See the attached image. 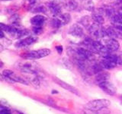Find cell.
<instances>
[{"label": "cell", "mask_w": 122, "mask_h": 114, "mask_svg": "<svg viewBox=\"0 0 122 114\" xmlns=\"http://www.w3.org/2000/svg\"><path fill=\"white\" fill-rule=\"evenodd\" d=\"M32 31L34 32V34L36 35H39L42 32H43V29H42L41 27H37V26H34L32 28Z\"/></svg>", "instance_id": "25"}, {"label": "cell", "mask_w": 122, "mask_h": 114, "mask_svg": "<svg viewBox=\"0 0 122 114\" xmlns=\"http://www.w3.org/2000/svg\"><path fill=\"white\" fill-rule=\"evenodd\" d=\"M80 22H81L82 24H83L85 27H86V28H89V27L92 24V23H91V18H89V16H84L81 19Z\"/></svg>", "instance_id": "22"}, {"label": "cell", "mask_w": 122, "mask_h": 114, "mask_svg": "<svg viewBox=\"0 0 122 114\" xmlns=\"http://www.w3.org/2000/svg\"><path fill=\"white\" fill-rule=\"evenodd\" d=\"M26 76V81L28 82H30V84L36 88H39L40 87V81L37 78V75L35 74H27Z\"/></svg>", "instance_id": "15"}, {"label": "cell", "mask_w": 122, "mask_h": 114, "mask_svg": "<svg viewBox=\"0 0 122 114\" xmlns=\"http://www.w3.org/2000/svg\"><path fill=\"white\" fill-rule=\"evenodd\" d=\"M88 30L91 35L95 38H105V37H108L106 30L103 28L100 24H98L95 22L88 28Z\"/></svg>", "instance_id": "4"}, {"label": "cell", "mask_w": 122, "mask_h": 114, "mask_svg": "<svg viewBox=\"0 0 122 114\" xmlns=\"http://www.w3.org/2000/svg\"><path fill=\"white\" fill-rule=\"evenodd\" d=\"M12 114H23L21 112H18V111H14V113Z\"/></svg>", "instance_id": "30"}, {"label": "cell", "mask_w": 122, "mask_h": 114, "mask_svg": "<svg viewBox=\"0 0 122 114\" xmlns=\"http://www.w3.org/2000/svg\"><path fill=\"white\" fill-rule=\"evenodd\" d=\"M117 65H122V53L117 56Z\"/></svg>", "instance_id": "28"}, {"label": "cell", "mask_w": 122, "mask_h": 114, "mask_svg": "<svg viewBox=\"0 0 122 114\" xmlns=\"http://www.w3.org/2000/svg\"><path fill=\"white\" fill-rule=\"evenodd\" d=\"M118 1H121V2H122V0H118Z\"/></svg>", "instance_id": "32"}, {"label": "cell", "mask_w": 122, "mask_h": 114, "mask_svg": "<svg viewBox=\"0 0 122 114\" xmlns=\"http://www.w3.org/2000/svg\"><path fill=\"white\" fill-rule=\"evenodd\" d=\"M84 7H85V9L86 10L89 11H94V9H95V5L92 0H88V1H86L85 2Z\"/></svg>", "instance_id": "21"}, {"label": "cell", "mask_w": 122, "mask_h": 114, "mask_svg": "<svg viewBox=\"0 0 122 114\" xmlns=\"http://www.w3.org/2000/svg\"><path fill=\"white\" fill-rule=\"evenodd\" d=\"M37 37H26L25 39L21 40L18 41L16 43H15V47L17 48H21V47H28V46L31 45L33 43H34L35 42H37Z\"/></svg>", "instance_id": "10"}, {"label": "cell", "mask_w": 122, "mask_h": 114, "mask_svg": "<svg viewBox=\"0 0 122 114\" xmlns=\"http://www.w3.org/2000/svg\"><path fill=\"white\" fill-rule=\"evenodd\" d=\"M109 78H110V75L108 73H105V72H104V71H102V72H100V73L96 75L95 81H96V82L99 85L100 83L108 81Z\"/></svg>", "instance_id": "17"}, {"label": "cell", "mask_w": 122, "mask_h": 114, "mask_svg": "<svg viewBox=\"0 0 122 114\" xmlns=\"http://www.w3.org/2000/svg\"><path fill=\"white\" fill-rule=\"evenodd\" d=\"M45 21H46V18L44 16L38 14V15H35V16L30 19V23H31L34 26L41 27V25H43L44 24Z\"/></svg>", "instance_id": "16"}, {"label": "cell", "mask_w": 122, "mask_h": 114, "mask_svg": "<svg viewBox=\"0 0 122 114\" xmlns=\"http://www.w3.org/2000/svg\"><path fill=\"white\" fill-rule=\"evenodd\" d=\"M98 86L103 91H105L106 94H108L109 95H114L116 93L115 87H114V86L109 81H106L102 83H100Z\"/></svg>", "instance_id": "9"}, {"label": "cell", "mask_w": 122, "mask_h": 114, "mask_svg": "<svg viewBox=\"0 0 122 114\" xmlns=\"http://www.w3.org/2000/svg\"><path fill=\"white\" fill-rule=\"evenodd\" d=\"M100 64L103 68H106V69L113 68L117 65V56L108 53L107 55L103 56Z\"/></svg>", "instance_id": "3"}, {"label": "cell", "mask_w": 122, "mask_h": 114, "mask_svg": "<svg viewBox=\"0 0 122 114\" xmlns=\"http://www.w3.org/2000/svg\"><path fill=\"white\" fill-rule=\"evenodd\" d=\"M78 7V3L76 2L75 0H68V1L65 3V8L67 10L72 11L76 9V8Z\"/></svg>", "instance_id": "20"}, {"label": "cell", "mask_w": 122, "mask_h": 114, "mask_svg": "<svg viewBox=\"0 0 122 114\" xmlns=\"http://www.w3.org/2000/svg\"><path fill=\"white\" fill-rule=\"evenodd\" d=\"M69 33L70 35L73 36V37H81L83 36L84 34V31L80 25L75 24L73 25H72L70 30H69Z\"/></svg>", "instance_id": "12"}, {"label": "cell", "mask_w": 122, "mask_h": 114, "mask_svg": "<svg viewBox=\"0 0 122 114\" xmlns=\"http://www.w3.org/2000/svg\"><path fill=\"white\" fill-rule=\"evenodd\" d=\"M17 68H19L22 72H25L26 74H39L37 66L32 62H19L17 66Z\"/></svg>", "instance_id": "5"}, {"label": "cell", "mask_w": 122, "mask_h": 114, "mask_svg": "<svg viewBox=\"0 0 122 114\" xmlns=\"http://www.w3.org/2000/svg\"><path fill=\"white\" fill-rule=\"evenodd\" d=\"M107 36L111 38H118L122 40V30H119L114 27H108L106 29Z\"/></svg>", "instance_id": "11"}, {"label": "cell", "mask_w": 122, "mask_h": 114, "mask_svg": "<svg viewBox=\"0 0 122 114\" xmlns=\"http://www.w3.org/2000/svg\"><path fill=\"white\" fill-rule=\"evenodd\" d=\"M0 114H12V113H11L8 109H4L2 106L1 110H0Z\"/></svg>", "instance_id": "27"}, {"label": "cell", "mask_w": 122, "mask_h": 114, "mask_svg": "<svg viewBox=\"0 0 122 114\" xmlns=\"http://www.w3.org/2000/svg\"><path fill=\"white\" fill-rule=\"evenodd\" d=\"M56 50L58 51V52L60 53V54L63 51V47H62V46H57V47H56Z\"/></svg>", "instance_id": "29"}, {"label": "cell", "mask_w": 122, "mask_h": 114, "mask_svg": "<svg viewBox=\"0 0 122 114\" xmlns=\"http://www.w3.org/2000/svg\"><path fill=\"white\" fill-rule=\"evenodd\" d=\"M54 81L57 83V85H60V87H62L63 88H64L65 90L70 91V92L72 93L73 94L77 95V96H80V94L78 91V90L76 89V87H74L73 86L69 85V84H67L66 82H65V81H62V80H60V79L57 78H54Z\"/></svg>", "instance_id": "8"}, {"label": "cell", "mask_w": 122, "mask_h": 114, "mask_svg": "<svg viewBox=\"0 0 122 114\" xmlns=\"http://www.w3.org/2000/svg\"><path fill=\"white\" fill-rule=\"evenodd\" d=\"M92 19L95 23H96V24H100V25H102L103 23L105 22V19L103 18V15L98 12L97 14H94L92 16Z\"/></svg>", "instance_id": "19"}, {"label": "cell", "mask_w": 122, "mask_h": 114, "mask_svg": "<svg viewBox=\"0 0 122 114\" xmlns=\"http://www.w3.org/2000/svg\"><path fill=\"white\" fill-rule=\"evenodd\" d=\"M47 9L44 5H39V6H37L34 9L33 12H47Z\"/></svg>", "instance_id": "24"}, {"label": "cell", "mask_w": 122, "mask_h": 114, "mask_svg": "<svg viewBox=\"0 0 122 114\" xmlns=\"http://www.w3.org/2000/svg\"><path fill=\"white\" fill-rule=\"evenodd\" d=\"M51 49H41L38 50H32L22 55V57L27 59H38L43 57L47 56L51 54Z\"/></svg>", "instance_id": "2"}, {"label": "cell", "mask_w": 122, "mask_h": 114, "mask_svg": "<svg viewBox=\"0 0 122 114\" xmlns=\"http://www.w3.org/2000/svg\"><path fill=\"white\" fill-rule=\"evenodd\" d=\"M105 46L106 47V48L108 49L109 52H114L117 51L118 49H119V43L114 38H111L108 37L105 38Z\"/></svg>", "instance_id": "7"}, {"label": "cell", "mask_w": 122, "mask_h": 114, "mask_svg": "<svg viewBox=\"0 0 122 114\" xmlns=\"http://www.w3.org/2000/svg\"><path fill=\"white\" fill-rule=\"evenodd\" d=\"M2 1H9V0H2Z\"/></svg>", "instance_id": "31"}, {"label": "cell", "mask_w": 122, "mask_h": 114, "mask_svg": "<svg viewBox=\"0 0 122 114\" xmlns=\"http://www.w3.org/2000/svg\"><path fill=\"white\" fill-rule=\"evenodd\" d=\"M110 105V101L107 99H97L89 101L85 107L87 109L91 110L92 112L97 111V110L102 109L103 108H107Z\"/></svg>", "instance_id": "1"}, {"label": "cell", "mask_w": 122, "mask_h": 114, "mask_svg": "<svg viewBox=\"0 0 122 114\" xmlns=\"http://www.w3.org/2000/svg\"><path fill=\"white\" fill-rule=\"evenodd\" d=\"M47 8L51 13L55 16H59L60 14H61V6L58 3L50 2L47 4Z\"/></svg>", "instance_id": "14"}, {"label": "cell", "mask_w": 122, "mask_h": 114, "mask_svg": "<svg viewBox=\"0 0 122 114\" xmlns=\"http://www.w3.org/2000/svg\"><path fill=\"white\" fill-rule=\"evenodd\" d=\"M95 114H110V111L107 108H103L102 109L97 110V111L93 112Z\"/></svg>", "instance_id": "26"}, {"label": "cell", "mask_w": 122, "mask_h": 114, "mask_svg": "<svg viewBox=\"0 0 122 114\" xmlns=\"http://www.w3.org/2000/svg\"><path fill=\"white\" fill-rule=\"evenodd\" d=\"M2 76L11 80V82H18V83H21V84L26 85H28V82L26 81V79L20 77V76H18V75L14 73L12 71L9 70V69L4 70L2 71Z\"/></svg>", "instance_id": "6"}, {"label": "cell", "mask_w": 122, "mask_h": 114, "mask_svg": "<svg viewBox=\"0 0 122 114\" xmlns=\"http://www.w3.org/2000/svg\"><path fill=\"white\" fill-rule=\"evenodd\" d=\"M19 16L17 14L15 15H13V16H11L10 21L11 22V24H12V25L15 27V26H19V23H20V21H19Z\"/></svg>", "instance_id": "23"}, {"label": "cell", "mask_w": 122, "mask_h": 114, "mask_svg": "<svg viewBox=\"0 0 122 114\" xmlns=\"http://www.w3.org/2000/svg\"><path fill=\"white\" fill-rule=\"evenodd\" d=\"M57 18L59 19V21H60L61 24L65 25L68 24L69 22L71 20V17H70V14L69 13H63V14H60L59 16H57Z\"/></svg>", "instance_id": "18"}, {"label": "cell", "mask_w": 122, "mask_h": 114, "mask_svg": "<svg viewBox=\"0 0 122 114\" xmlns=\"http://www.w3.org/2000/svg\"><path fill=\"white\" fill-rule=\"evenodd\" d=\"M93 47L95 50V52L102 53V54H103V56H105L108 53H110V52L106 48L105 46L99 41H93Z\"/></svg>", "instance_id": "13"}]
</instances>
